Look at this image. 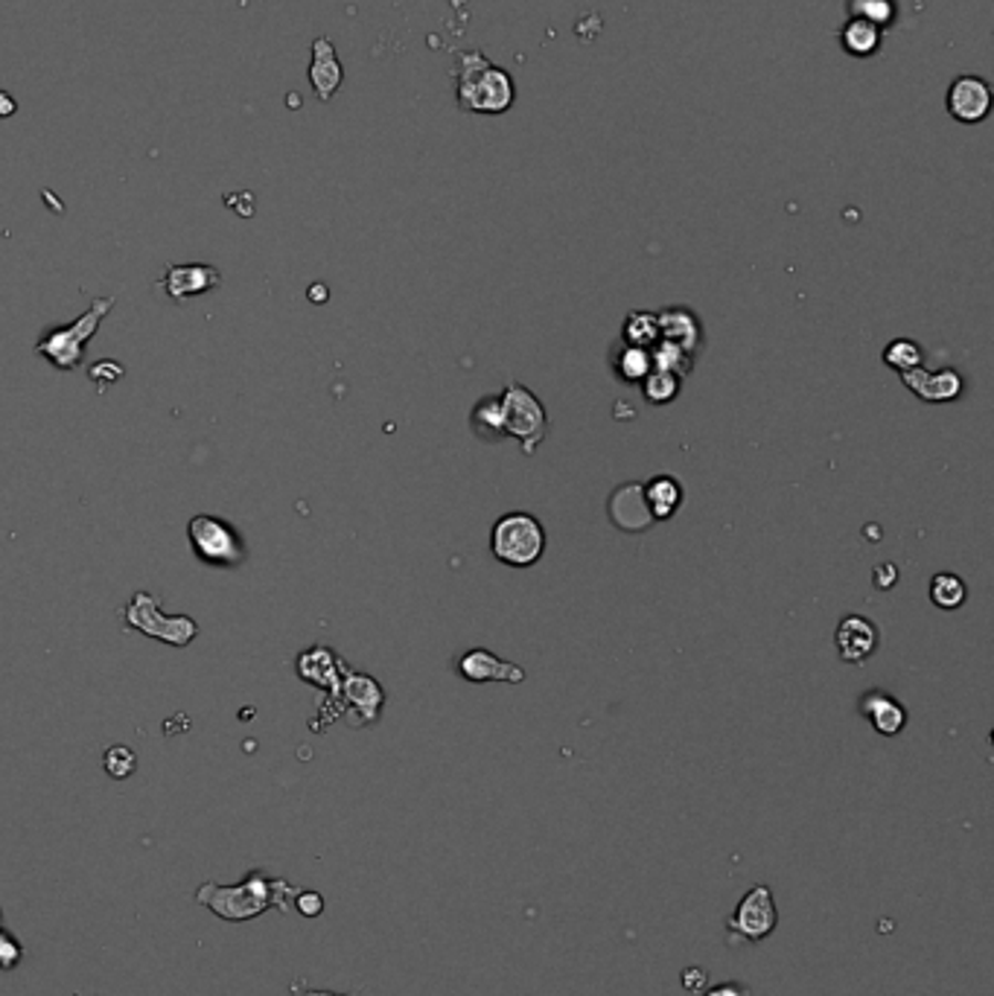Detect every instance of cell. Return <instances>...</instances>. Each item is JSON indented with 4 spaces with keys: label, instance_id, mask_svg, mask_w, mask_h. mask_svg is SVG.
Returning <instances> with one entry per match:
<instances>
[{
    "label": "cell",
    "instance_id": "cell-29",
    "mask_svg": "<svg viewBox=\"0 0 994 996\" xmlns=\"http://www.w3.org/2000/svg\"><path fill=\"white\" fill-rule=\"evenodd\" d=\"M703 996H750V990L737 982H723V985H714L712 990H705Z\"/></svg>",
    "mask_w": 994,
    "mask_h": 996
},
{
    "label": "cell",
    "instance_id": "cell-13",
    "mask_svg": "<svg viewBox=\"0 0 994 996\" xmlns=\"http://www.w3.org/2000/svg\"><path fill=\"white\" fill-rule=\"evenodd\" d=\"M904 385L915 397L928 399V402H948V399H956L962 394V376L956 370H939V374H930L922 367H913L907 370Z\"/></svg>",
    "mask_w": 994,
    "mask_h": 996
},
{
    "label": "cell",
    "instance_id": "cell-21",
    "mask_svg": "<svg viewBox=\"0 0 994 996\" xmlns=\"http://www.w3.org/2000/svg\"><path fill=\"white\" fill-rule=\"evenodd\" d=\"M851 15L864 18L875 27H883L896 18V7H892V0H851Z\"/></svg>",
    "mask_w": 994,
    "mask_h": 996
},
{
    "label": "cell",
    "instance_id": "cell-14",
    "mask_svg": "<svg viewBox=\"0 0 994 996\" xmlns=\"http://www.w3.org/2000/svg\"><path fill=\"white\" fill-rule=\"evenodd\" d=\"M458 673L467 679V682H490V679H499V682H520L525 673L513 664L502 662L488 650H470L458 659Z\"/></svg>",
    "mask_w": 994,
    "mask_h": 996
},
{
    "label": "cell",
    "instance_id": "cell-19",
    "mask_svg": "<svg viewBox=\"0 0 994 996\" xmlns=\"http://www.w3.org/2000/svg\"><path fill=\"white\" fill-rule=\"evenodd\" d=\"M930 600L939 609H960L965 604V583L956 574H937L930 580Z\"/></svg>",
    "mask_w": 994,
    "mask_h": 996
},
{
    "label": "cell",
    "instance_id": "cell-12",
    "mask_svg": "<svg viewBox=\"0 0 994 996\" xmlns=\"http://www.w3.org/2000/svg\"><path fill=\"white\" fill-rule=\"evenodd\" d=\"M609 516L621 531H641L653 522V513L648 507V499H645V486L641 484H625L621 490L613 493L609 499Z\"/></svg>",
    "mask_w": 994,
    "mask_h": 996
},
{
    "label": "cell",
    "instance_id": "cell-23",
    "mask_svg": "<svg viewBox=\"0 0 994 996\" xmlns=\"http://www.w3.org/2000/svg\"><path fill=\"white\" fill-rule=\"evenodd\" d=\"M475 423H481L479 434H488V429H496V438H505V420H502V402L499 399H488V402H479L473 415Z\"/></svg>",
    "mask_w": 994,
    "mask_h": 996
},
{
    "label": "cell",
    "instance_id": "cell-25",
    "mask_svg": "<svg viewBox=\"0 0 994 996\" xmlns=\"http://www.w3.org/2000/svg\"><path fill=\"white\" fill-rule=\"evenodd\" d=\"M618 370H621V376H625V379H630V382L641 379V376H645L650 370L648 350H645V347H630V350H625V356H621V365H618Z\"/></svg>",
    "mask_w": 994,
    "mask_h": 996
},
{
    "label": "cell",
    "instance_id": "cell-28",
    "mask_svg": "<svg viewBox=\"0 0 994 996\" xmlns=\"http://www.w3.org/2000/svg\"><path fill=\"white\" fill-rule=\"evenodd\" d=\"M705 982H709V976H705V971H700V967H689V971H682V988L686 990H694V994H700V990L705 988Z\"/></svg>",
    "mask_w": 994,
    "mask_h": 996
},
{
    "label": "cell",
    "instance_id": "cell-5",
    "mask_svg": "<svg viewBox=\"0 0 994 996\" xmlns=\"http://www.w3.org/2000/svg\"><path fill=\"white\" fill-rule=\"evenodd\" d=\"M187 536L201 563L217 568H237L245 559L240 534L224 518L196 516L187 525Z\"/></svg>",
    "mask_w": 994,
    "mask_h": 996
},
{
    "label": "cell",
    "instance_id": "cell-3",
    "mask_svg": "<svg viewBox=\"0 0 994 996\" xmlns=\"http://www.w3.org/2000/svg\"><path fill=\"white\" fill-rule=\"evenodd\" d=\"M490 548L499 563L513 568L534 566L545 551V531L531 513H508L493 525Z\"/></svg>",
    "mask_w": 994,
    "mask_h": 996
},
{
    "label": "cell",
    "instance_id": "cell-15",
    "mask_svg": "<svg viewBox=\"0 0 994 996\" xmlns=\"http://www.w3.org/2000/svg\"><path fill=\"white\" fill-rule=\"evenodd\" d=\"M128 609L137 615H126V621L132 623V627H137V630H144V632H149V636L160 638V641L187 644V641H192V636H196V623L187 621V618H169L167 627H160V623H164L160 612H153L155 618H149V612H146L137 598L128 604Z\"/></svg>",
    "mask_w": 994,
    "mask_h": 996
},
{
    "label": "cell",
    "instance_id": "cell-17",
    "mask_svg": "<svg viewBox=\"0 0 994 996\" xmlns=\"http://www.w3.org/2000/svg\"><path fill=\"white\" fill-rule=\"evenodd\" d=\"M843 50L858 59H869L881 50V27L869 24L864 18H851L840 32Z\"/></svg>",
    "mask_w": 994,
    "mask_h": 996
},
{
    "label": "cell",
    "instance_id": "cell-2",
    "mask_svg": "<svg viewBox=\"0 0 994 996\" xmlns=\"http://www.w3.org/2000/svg\"><path fill=\"white\" fill-rule=\"evenodd\" d=\"M456 96L464 112L505 114L513 105V80L481 53H461L456 71Z\"/></svg>",
    "mask_w": 994,
    "mask_h": 996
},
{
    "label": "cell",
    "instance_id": "cell-1",
    "mask_svg": "<svg viewBox=\"0 0 994 996\" xmlns=\"http://www.w3.org/2000/svg\"><path fill=\"white\" fill-rule=\"evenodd\" d=\"M295 894L297 892L286 880H272V877H265V871H251L237 885L205 883L196 892V901L224 921H251L272 906L289 912V906L295 903Z\"/></svg>",
    "mask_w": 994,
    "mask_h": 996
},
{
    "label": "cell",
    "instance_id": "cell-18",
    "mask_svg": "<svg viewBox=\"0 0 994 996\" xmlns=\"http://www.w3.org/2000/svg\"><path fill=\"white\" fill-rule=\"evenodd\" d=\"M645 499H648V507L650 513H653V518H668L677 513V507H680L682 490L671 475H662V479L650 481V484L645 486Z\"/></svg>",
    "mask_w": 994,
    "mask_h": 996
},
{
    "label": "cell",
    "instance_id": "cell-30",
    "mask_svg": "<svg viewBox=\"0 0 994 996\" xmlns=\"http://www.w3.org/2000/svg\"><path fill=\"white\" fill-rule=\"evenodd\" d=\"M292 996H359V994H333V990H313L304 982H292Z\"/></svg>",
    "mask_w": 994,
    "mask_h": 996
},
{
    "label": "cell",
    "instance_id": "cell-20",
    "mask_svg": "<svg viewBox=\"0 0 994 996\" xmlns=\"http://www.w3.org/2000/svg\"><path fill=\"white\" fill-rule=\"evenodd\" d=\"M883 361L898 370V374H907V370H913V367H922V350H919V344L910 342V338H898L892 342L887 350H883Z\"/></svg>",
    "mask_w": 994,
    "mask_h": 996
},
{
    "label": "cell",
    "instance_id": "cell-22",
    "mask_svg": "<svg viewBox=\"0 0 994 996\" xmlns=\"http://www.w3.org/2000/svg\"><path fill=\"white\" fill-rule=\"evenodd\" d=\"M677 388H680V382H677V376L671 370H657V374L645 379V397L650 402H668V399L677 397Z\"/></svg>",
    "mask_w": 994,
    "mask_h": 996
},
{
    "label": "cell",
    "instance_id": "cell-11",
    "mask_svg": "<svg viewBox=\"0 0 994 996\" xmlns=\"http://www.w3.org/2000/svg\"><path fill=\"white\" fill-rule=\"evenodd\" d=\"M342 80H345V71L336 56V48H333V41L321 35L313 41V64H310V82H313V91L321 103L333 99Z\"/></svg>",
    "mask_w": 994,
    "mask_h": 996
},
{
    "label": "cell",
    "instance_id": "cell-7",
    "mask_svg": "<svg viewBox=\"0 0 994 996\" xmlns=\"http://www.w3.org/2000/svg\"><path fill=\"white\" fill-rule=\"evenodd\" d=\"M778 924L776 903H773V892L770 885H753L750 892L737 901L735 912L726 918V930L735 939H744L750 944H758V941L770 939L773 930Z\"/></svg>",
    "mask_w": 994,
    "mask_h": 996
},
{
    "label": "cell",
    "instance_id": "cell-10",
    "mask_svg": "<svg viewBox=\"0 0 994 996\" xmlns=\"http://www.w3.org/2000/svg\"><path fill=\"white\" fill-rule=\"evenodd\" d=\"M160 286H164V292H167L169 297L185 301V297L205 295V292H210V289H217L219 272L213 269V265H205V263L172 265V269H167L164 280H160Z\"/></svg>",
    "mask_w": 994,
    "mask_h": 996
},
{
    "label": "cell",
    "instance_id": "cell-24",
    "mask_svg": "<svg viewBox=\"0 0 994 996\" xmlns=\"http://www.w3.org/2000/svg\"><path fill=\"white\" fill-rule=\"evenodd\" d=\"M105 773L112 775V778H128V775L135 773L137 766V757L135 752L126 749V746H112V749L105 752Z\"/></svg>",
    "mask_w": 994,
    "mask_h": 996
},
{
    "label": "cell",
    "instance_id": "cell-31",
    "mask_svg": "<svg viewBox=\"0 0 994 996\" xmlns=\"http://www.w3.org/2000/svg\"><path fill=\"white\" fill-rule=\"evenodd\" d=\"M15 108H18L15 99H12V96H9L7 91H0V117H12V114H15Z\"/></svg>",
    "mask_w": 994,
    "mask_h": 996
},
{
    "label": "cell",
    "instance_id": "cell-8",
    "mask_svg": "<svg viewBox=\"0 0 994 996\" xmlns=\"http://www.w3.org/2000/svg\"><path fill=\"white\" fill-rule=\"evenodd\" d=\"M988 108H992V91H988V82H983L980 76H960L948 91V112L954 120H986Z\"/></svg>",
    "mask_w": 994,
    "mask_h": 996
},
{
    "label": "cell",
    "instance_id": "cell-4",
    "mask_svg": "<svg viewBox=\"0 0 994 996\" xmlns=\"http://www.w3.org/2000/svg\"><path fill=\"white\" fill-rule=\"evenodd\" d=\"M112 303H114V297H96V301L91 303V310L85 312L80 321H73V324H67V327H59V329H50V333H44V338L35 344V350H39L48 361H53L56 367H62V370H73V367H80L82 353H85V344H88L91 335L96 333L100 321L108 315Z\"/></svg>",
    "mask_w": 994,
    "mask_h": 996
},
{
    "label": "cell",
    "instance_id": "cell-26",
    "mask_svg": "<svg viewBox=\"0 0 994 996\" xmlns=\"http://www.w3.org/2000/svg\"><path fill=\"white\" fill-rule=\"evenodd\" d=\"M21 962V944L0 930V971H12Z\"/></svg>",
    "mask_w": 994,
    "mask_h": 996
},
{
    "label": "cell",
    "instance_id": "cell-9",
    "mask_svg": "<svg viewBox=\"0 0 994 996\" xmlns=\"http://www.w3.org/2000/svg\"><path fill=\"white\" fill-rule=\"evenodd\" d=\"M834 644H837L843 662L864 664L878 650V627L866 621L864 615H846L837 627Z\"/></svg>",
    "mask_w": 994,
    "mask_h": 996
},
{
    "label": "cell",
    "instance_id": "cell-16",
    "mask_svg": "<svg viewBox=\"0 0 994 996\" xmlns=\"http://www.w3.org/2000/svg\"><path fill=\"white\" fill-rule=\"evenodd\" d=\"M860 711H864V717L872 723L875 732L883 734V737L898 734L907 723L904 705L887 694H866L864 700H860Z\"/></svg>",
    "mask_w": 994,
    "mask_h": 996
},
{
    "label": "cell",
    "instance_id": "cell-27",
    "mask_svg": "<svg viewBox=\"0 0 994 996\" xmlns=\"http://www.w3.org/2000/svg\"><path fill=\"white\" fill-rule=\"evenodd\" d=\"M295 906L301 915L306 918H315L321 915V909H324V901H321V894L315 892H297L295 894Z\"/></svg>",
    "mask_w": 994,
    "mask_h": 996
},
{
    "label": "cell",
    "instance_id": "cell-6",
    "mask_svg": "<svg viewBox=\"0 0 994 996\" xmlns=\"http://www.w3.org/2000/svg\"><path fill=\"white\" fill-rule=\"evenodd\" d=\"M502 402V420H505V431L513 438L522 440V449L525 454H531L537 449L540 440L545 438V411L537 402V397L531 391H525L522 385L511 382L508 385L505 397L499 399Z\"/></svg>",
    "mask_w": 994,
    "mask_h": 996
}]
</instances>
